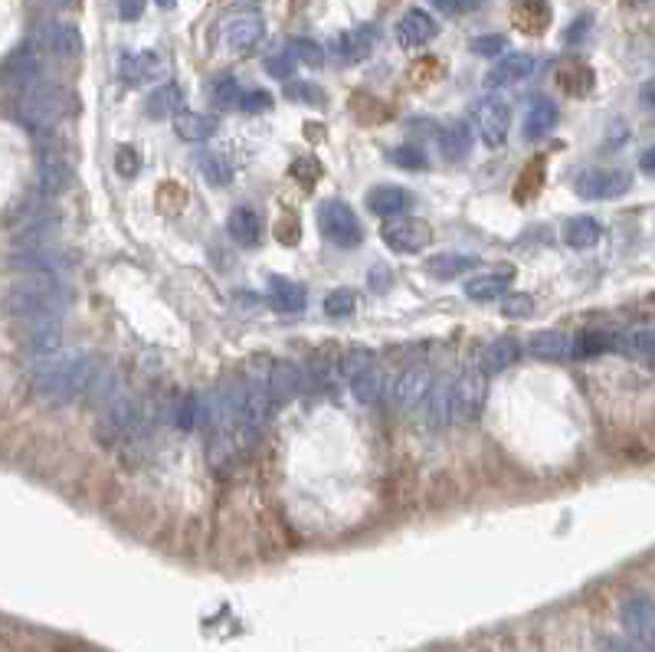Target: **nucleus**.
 <instances>
[{"mask_svg":"<svg viewBox=\"0 0 655 652\" xmlns=\"http://www.w3.org/2000/svg\"><path fill=\"white\" fill-rule=\"evenodd\" d=\"M95 377H99V364H95L89 354L53 351L33 367V394L43 403L63 407V403H73L76 397L86 394Z\"/></svg>","mask_w":655,"mask_h":652,"instance_id":"obj_1","label":"nucleus"},{"mask_svg":"<svg viewBox=\"0 0 655 652\" xmlns=\"http://www.w3.org/2000/svg\"><path fill=\"white\" fill-rule=\"evenodd\" d=\"M69 302L66 286L56 279V272H27L17 279L4 295V308L14 318H33V315H63Z\"/></svg>","mask_w":655,"mask_h":652,"instance_id":"obj_2","label":"nucleus"},{"mask_svg":"<svg viewBox=\"0 0 655 652\" xmlns=\"http://www.w3.org/2000/svg\"><path fill=\"white\" fill-rule=\"evenodd\" d=\"M66 112H69V92L63 86H56V82L37 79L20 89L17 118L30 128V132L50 135L53 128L63 122Z\"/></svg>","mask_w":655,"mask_h":652,"instance_id":"obj_3","label":"nucleus"},{"mask_svg":"<svg viewBox=\"0 0 655 652\" xmlns=\"http://www.w3.org/2000/svg\"><path fill=\"white\" fill-rule=\"evenodd\" d=\"M318 230L338 250H354V246L364 243L361 220H357V213L344 200H325L318 207Z\"/></svg>","mask_w":655,"mask_h":652,"instance_id":"obj_4","label":"nucleus"},{"mask_svg":"<svg viewBox=\"0 0 655 652\" xmlns=\"http://www.w3.org/2000/svg\"><path fill=\"white\" fill-rule=\"evenodd\" d=\"M380 240H384L393 253L413 256L423 253L433 243V227L420 217H387V223L380 227Z\"/></svg>","mask_w":655,"mask_h":652,"instance_id":"obj_5","label":"nucleus"},{"mask_svg":"<svg viewBox=\"0 0 655 652\" xmlns=\"http://www.w3.org/2000/svg\"><path fill=\"white\" fill-rule=\"evenodd\" d=\"M629 187H633V174L623 168H587L574 181V191L583 200H616Z\"/></svg>","mask_w":655,"mask_h":652,"instance_id":"obj_6","label":"nucleus"},{"mask_svg":"<svg viewBox=\"0 0 655 652\" xmlns=\"http://www.w3.org/2000/svg\"><path fill=\"white\" fill-rule=\"evenodd\" d=\"M485 407V374L479 367H469L462 371V377L452 384V397H449V417L452 423H472Z\"/></svg>","mask_w":655,"mask_h":652,"instance_id":"obj_7","label":"nucleus"},{"mask_svg":"<svg viewBox=\"0 0 655 652\" xmlns=\"http://www.w3.org/2000/svg\"><path fill=\"white\" fill-rule=\"evenodd\" d=\"M40 138H46L40 145V164H37L40 191L46 197H56L66 191L69 181H73V168H69V154L59 141H53L50 135H40Z\"/></svg>","mask_w":655,"mask_h":652,"instance_id":"obj_8","label":"nucleus"},{"mask_svg":"<svg viewBox=\"0 0 655 652\" xmlns=\"http://www.w3.org/2000/svg\"><path fill=\"white\" fill-rule=\"evenodd\" d=\"M138 426H141L138 403L122 394V397L109 400V407H105V417L99 420V430H95V436H99L102 443L115 446V443L128 440V436H135Z\"/></svg>","mask_w":655,"mask_h":652,"instance_id":"obj_9","label":"nucleus"},{"mask_svg":"<svg viewBox=\"0 0 655 652\" xmlns=\"http://www.w3.org/2000/svg\"><path fill=\"white\" fill-rule=\"evenodd\" d=\"M475 128L488 148H502L508 141V128H511V105L502 96H485L475 102L472 109Z\"/></svg>","mask_w":655,"mask_h":652,"instance_id":"obj_10","label":"nucleus"},{"mask_svg":"<svg viewBox=\"0 0 655 652\" xmlns=\"http://www.w3.org/2000/svg\"><path fill=\"white\" fill-rule=\"evenodd\" d=\"M63 315H33V318H17L20 322V345L27 354H37V358H46V354L59 351L63 345V325H59Z\"/></svg>","mask_w":655,"mask_h":652,"instance_id":"obj_11","label":"nucleus"},{"mask_svg":"<svg viewBox=\"0 0 655 652\" xmlns=\"http://www.w3.org/2000/svg\"><path fill=\"white\" fill-rule=\"evenodd\" d=\"M262 33H266V23H262V17L253 14V10H240V14L226 17L220 23V43L226 50H236V53L253 50L262 40Z\"/></svg>","mask_w":655,"mask_h":652,"instance_id":"obj_12","label":"nucleus"},{"mask_svg":"<svg viewBox=\"0 0 655 652\" xmlns=\"http://www.w3.org/2000/svg\"><path fill=\"white\" fill-rule=\"evenodd\" d=\"M433 381H436V377L426 364H410L407 371L397 377V387H393V400H397V407L400 410L420 407V403L426 400V394H430Z\"/></svg>","mask_w":655,"mask_h":652,"instance_id":"obj_13","label":"nucleus"},{"mask_svg":"<svg viewBox=\"0 0 655 652\" xmlns=\"http://www.w3.org/2000/svg\"><path fill=\"white\" fill-rule=\"evenodd\" d=\"M40 46L59 59H76L82 56V33L66 20H50L40 27Z\"/></svg>","mask_w":655,"mask_h":652,"instance_id":"obj_14","label":"nucleus"},{"mask_svg":"<svg viewBox=\"0 0 655 652\" xmlns=\"http://www.w3.org/2000/svg\"><path fill=\"white\" fill-rule=\"evenodd\" d=\"M40 69H43V59H40V46L37 43H20L14 53L7 56L4 63V79L10 86H30V82L40 79Z\"/></svg>","mask_w":655,"mask_h":652,"instance_id":"obj_15","label":"nucleus"},{"mask_svg":"<svg viewBox=\"0 0 655 652\" xmlns=\"http://www.w3.org/2000/svg\"><path fill=\"white\" fill-rule=\"evenodd\" d=\"M538 63H534L531 53H508V56H498V63L488 69L485 76V86L488 89H502V86H511V82H521L528 79Z\"/></svg>","mask_w":655,"mask_h":652,"instance_id":"obj_16","label":"nucleus"},{"mask_svg":"<svg viewBox=\"0 0 655 652\" xmlns=\"http://www.w3.org/2000/svg\"><path fill=\"white\" fill-rule=\"evenodd\" d=\"M623 626L629 630V636L652 643V639H655V600L646 597V594L629 597L623 603Z\"/></svg>","mask_w":655,"mask_h":652,"instance_id":"obj_17","label":"nucleus"},{"mask_svg":"<svg viewBox=\"0 0 655 652\" xmlns=\"http://www.w3.org/2000/svg\"><path fill=\"white\" fill-rule=\"evenodd\" d=\"M439 33L436 20L426 14V10H407L397 23V43L403 50H416V46H426Z\"/></svg>","mask_w":655,"mask_h":652,"instance_id":"obj_18","label":"nucleus"},{"mask_svg":"<svg viewBox=\"0 0 655 652\" xmlns=\"http://www.w3.org/2000/svg\"><path fill=\"white\" fill-rule=\"evenodd\" d=\"M551 4L547 0H511V20L528 37H541L551 27Z\"/></svg>","mask_w":655,"mask_h":652,"instance_id":"obj_19","label":"nucleus"},{"mask_svg":"<svg viewBox=\"0 0 655 652\" xmlns=\"http://www.w3.org/2000/svg\"><path fill=\"white\" fill-rule=\"evenodd\" d=\"M118 69H122V79L128 86H141V82H151L168 73V63H164L158 53L145 50V53H125Z\"/></svg>","mask_w":655,"mask_h":652,"instance_id":"obj_20","label":"nucleus"},{"mask_svg":"<svg viewBox=\"0 0 655 652\" xmlns=\"http://www.w3.org/2000/svg\"><path fill=\"white\" fill-rule=\"evenodd\" d=\"M521 358V341L511 338V335H502L495 341H488L479 351V371L488 377V374H502L505 367H511Z\"/></svg>","mask_w":655,"mask_h":652,"instance_id":"obj_21","label":"nucleus"},{"mask_svg":"<svg viewBox=\"0 0 655 652\" xmlns=\"http://www.w3.org/2000/svg\"><path fill=\"white\" fill-rule=\"evenodd\" d=\"M266 299L282 315H299L302 308L308 305V289L302 286V282H292V279H285V276H272Z\"/></svg>","mask_w":655,"mask_h":652,"instance_id":"obj_22","label":"nucleus"},{"mask_svg":"<svg viewBox=\"0 0 655 652\" xmlns=\"http://www.w3.org/2000/svg\"><path fill=\"white\" fill-rule=\"evenodd\" d=\"M266 384H269L272 400H276V407H279V403H289L292 397H299V390L305 387V371L302 367H295L292 361H279V364H272Z\"/></svg>","mask_w":655,"mask_h":652,"instance_id":"obj_23","label":"nucleus"},{"mask_svg":"<svg viewBox=\"0 0 655 652\" xmlns=\"http://www.w3.org/2000/svg\"><path fill=\"white\" fill-rule=\"evenodd\" d=\"M557 122H561V112H557V105L551 99H531L528 112H524V138L528 141H538L544 135H551Z\"/></svg>","mask_w":655,"mask_h":652,"instance_id":"obj_24","label":"nucleus"},{"mask_svg":"<svg viewBox=\"0 0 655 652\" xmlns=\"http://www.w3.org/2000/svg\"><path fill=\"white\" fill-rule=\"evenodd\" d=\"M410 204H413V197L397 184H380V187H374L371 194H367V210H371L374 217H380V220L400 217V213L407 210Z\"/></svg>","mask_w":655,"mask_h":652,"instance_id":"obj_25","label":"nucleus"},{"mask_svg":"<svg viewBox=\"0 0 655 652\" xmlns=\"http://www.w3.org/2000/svg\"><path fill=\"white\" fill-rule=\"evenodd\" d=\"M226 233L236 246H256L262 236V213L256 207H236L226 220Z\"/></svg>","mask_w":655,"mask_h":652,"instance_id":"obj_26","label":"nucleus"},{"mask_svg":"<svg viewBox=\"0 0 655 652\" xmlns=\"http://www.w3.org/2000/svg\"><path fill=\"white\" fill-rule=\"evenodd\" d=\"M511 279H515V269H511V266L492 269V272H485V276L469 279L466 282V295H469V299H475V302H492V299H498V295L508 292Z\"/></svg>","mask_w":655,"mask_h":652,"instance_id":"obj_27","label":"nucleus"},{"mask_svg":"<svg viewBox=\"0 0 655 652\" xmlns=\"http://www.w3.org/2000/svg\"><path fill=\"white\" fill-rule=\"evenodd\" d=\"M371 50H374V30L371 27L344 30L331 40V53L341 56L344 63H357V59L371 56Z\"/></svg>","mask_w":655,"mask_h":652,"instance_id":"obj_28","label":"nucleus"},{"mask_svg":"<svg viewBox=\"0 0 655 652\" xmlns=\"http://www.w3.org/2000/svg\"><path fill=\"white\" fill-rule=\"evenodd\" d=\"M570 335H564V331H534V335L524 341V348H528V354H534V358H541V361H567L570 358Z\"/></svg>","mask_w":655,"mask_h":652,"instance_id":"obj_29","label":"nucleus"},{"mask_svg":"<svg viewBox=\"0 0 655 652\" xmlns=\"http://www.w3.org/2000/svg\"><path fill=\"white\" fill-rule=\"evenodd\" d=\"M475 266H479V256H466V253H439V256H430L423 263V269L439 282L466 276V272L475 269Z\"/></svg>","mask_w":655,"mask_h":652,"instance_id":"obj_30","label":"nucleus"},{"mask_svg":"<svg viewBox=\"0 0 655 652\" xmlns=\"http://www.w3.org/2000/svg\"><path fill=\"white\" fill-rule=\"evenodd\" d=\"M220 118L217 115H204V112H177L174 115V132L184 141H207L217 135Z\"/></svg>","mask_w":655,"mask_h":652,"instance_id":"obj_31","label":"nucleus"},{"mask_svg":"<svg viewBox=\"0 0 655 652\" xmlns=\"http://www.w3.org/2000/svg\"><path fill=\"white\" fill-rule=\"evenodd\" d=\"M561 236H564L567 246H574V250H590V246L600 243L603 227H600V220H593V217H587V213H583V217L564 220Z\"/></svg>","mask_w":655,"mask_h":652,"instance_id":"obj_32","label":"nucleus"},{"mask_svg":"<svg viewBox=\"0 0 655 652\" xmlns=\"http://www.w3.org/2000/svg\"><path fill=\"white\" fill-rule=\"evenodd\" d=\"M184 105V86L181 82H164V86H158L148 96V102H145V115L148 118H168V115H177V109Z\"/></svg>","mask_w":655,"mask_h":652,"instance_id":"obj_33","label":"nucleus"},{"mask_svg":"<svg viewBox=\"0 0 655 652\" xmlns=\"http://www.w3.org/2000/svg\"><path fill=\"white\" fill-rule=\"evenodd\" d=\"M557 82H561V89L567 92V96H590V89H593V82H597V76H593V69L587 63H580V59H570L567 66L557 69Z\"/></svg>","mask_w":655,"mask_h":652,"instance_id":"obj_34","label":"nucleus"},{"mask_svg":"<svg viewBox=\"0 0 655 652\" xmlns=\"http://www.w3.org/2000/svg\"><path fill=\"white\" fill-rule=\"evenodd\" d=\"M436 141H439V154H443L446 161H462L472 151V132H469L466 122L446 125Z\"/></svg>","mask_w":655,"mask_h":652,"instance_id":"obj_35","label":"nucleus"},{"mask_svg":"<svg viewBox=\"0 0 655 652\" xmlns=\"http://www.w3.org/2000/svg\"><path fill=\"white\" fill-rule=\"evenodd\" d=\"M616 348L636 361H655V328L642 325V328L626 331L623 338H616Z\"/></svg>","mask_w":655,"mask_h":652,"instance_id":"obj_36","label":"nucleus"},{"mask_svg":"<svg viewBox=\"0 0 655 652\" xmlns=\"http://www.w3.org/2000/svg\"><path fill=\"white\" fill-rule=\"evenodd\" d=\"M616 348V338L610 331H597V328H587L570 341V358H597V354Z\"/></svg>","mask_w":655,"mask_h":652,"instance_id":"obj_37","label":"nucleus"},{"mask_svg":"<svg viewBox=\"0 0 655 652\" xmlns=\"http://www.w3.org/2000/svg\"><path fill=\"white\" fill-rule=\"evenodd\" d=\"M449 397H452V381H446V377L433 381L430 394H426V407H430V426H433V430H443V426L452 423V417H449Z\"/></svg>","mask_w":655,"mask_h":652,"instance_id":"obj_38","label":"nucleus"},{"mask_svg":"<svg viewBox=\"0 0 655 652\" xmlns=\"http://www.w3.org/2000/svg\"><path fill=\"white\" fill-rule=\"evenodd\" d=\"M544 177H547L544 158H534L528 168L518 174V181H515V200H518V204H528V200H534V197L541 194Z\"/></svg>","mask_w":655,"mask_h":652,"instance_id":"obj_39","label":"nucleus"},{"mask_svg":"<svg viewBox=\"0 0 655 652\" xmlns=\"http://www.w3.org/2000/svg\"><path fill=\"white\" fill-rule=\"evenodd\" d=\"M207 420V400H200V394H184L174 403V426L181 430H194Z\"/></svg>","mask_w":655,"mask_h":652,"instance_id":"obj_40","label":"nucleus"},{"mask_svg":"<svg viewBox=\"0 0 655 652\" xmlns=\"http://www.w3.org/2000/svg\"><path fill=\"white\" fill-rule=\"evenodd\" d=\"M380 387H384V381H380V371L371 364L367 371H361L357 377H351V390H354V400L357 403H364V407H371V403H377L380 397Z\"/></svg>","mask_w":655,"mask_h":652,"instance_id":"obj_41","label":"nucleus"},{"mask_svg":"<svg viewBox=\"0 0 655 652\" xmlns=\"http://www.w3.org/2000/svg\"><path fill=\"white\" fill-rule=\"evenodd\" d=\"M197 168H200V174H204L213 187L230 184V177H233L230 161H223L220 154H213V151H200V154H197Z\"/></svg>","mask_w":655,"mask_h":652,"instance_id":"obj_42","label":"nucleus"},{"mask_svg":"<svg viewBox=\"0 0 655 652\" xmlns=\"http://www.w3.org/2000/svg\"><path fill=\"white\" fill-rule=\"evenodd\" d=\"M210 99L217 102L220 109H240L243 89H240V82H236L233 76H220V79H213V86H210Z\"/></svg>","mask_w":655,"mask_h":652,"instance_id":"obj_43","label":"nucleus"},{"mask_svg":"<svg viewBox=\"0 0 655 652\" xmlns=\"http://www.w3.org/2000/svg\"><path fill=\"white\" fill-rule=\"evenodd\" d=\"M371 364H374V351L357 345V348H348V351L341 354V364H338V367H341V374L351 381V377H357L361 371H367Z\"/></svg>","mask_w":655,"mask_h":652,"instance_id":"obj_44","label":"nucleus"},{"mask_svg":"<svg viewBox=\"0 0 655 652\" xmlns=\"http://www.w3.org/2000/svg\"><path fill=\"white\" fill-rule=\"evenodd\" d=\"M387 158L397 164V168H403V171H426V154L416 148V145H400V148H393Z\"/></svg>","mask_w":655,"mask_h":652,"instance_id":"obj_45","label":"nucleus"},{"mask_svg":"<svg viewBox=\"0 0 655 652\" xmlns=\"http://www.w3.org/2000/svg\"><path fill=\"white\" fill-rule=\"evenodd\" d=\"M115 171L118 177H125V181H135L138 171H141V154L138 148H131V145H122L115 151Z\"/></svg>","mask_w":655,"mask_h":652,"instance_id":"obj_46","label":"nucleus"},{"mask_svg":"<svg viewBox=\"0 0 655 652\" xmlns=\"http://www.w3.org/2000/svg\"><path fill=\"white\" fill-rule=\"evenodd\" d=\"M502 315L505 318H531L534 315V299L528 292H508L502 299Z\"/></svg>","mask_w":655,"mask_h":652,"instance_id":"obj_47","label":"nucleus"},{"mask_svg":"<svg viewBox=\"0 0 655 652\" xmlns=\"http://www.w3.org/2000/svg\"><path fill=\"white\" fill-rule=\"evenodd\" d=\"M295 66H299V59H295L292 50H282V53H272L266 59V73L272 79H292L295 76Z\"/></svg>","mask_w":655,"mask_h":652,"instance_id":"obj_48","label":"nucleus"},{"mask_svg":"<svg viewBox=\"0 0 655 652\" xmlns=\"http://www.w3.org/2000/svg\"><path fill=\"white\" fill-rule=\"evenodd\" d=\"M354 308H357V295L351 289H338V292H331L328 299H325V312L331 318H348Z\"/></svg>","mask_w":655,"mask_h":652,"instance_id":"obj_49","label":"nucleus"},{"mask_svg":"<svg viewBox=\"0 0 655 652\" xmlns=\"http://www.w3.org/2000/svg\"><path fill=\"white\" fill-rule=\"evenodd\" d=\"M289 50H292L295 59H299V63H305V66H312V69L325 66V50H321L315 40H292Z\"/></svg>","mask_w":655,"mask_h":652,"instance_id":"obj_50","label":"nucleus"},{"mask_svg":"<svg viewBox=\"0 0 655 652\" xmlns=\"http://www.w3.org/2000/svg\"><path fill=\"white\" fill-rule=\"evenodd\" d=\"M292 177L305 187H315L321 181V164L315 158H299L292 161Z\"/></svg>","mask_w":655,"mask_h":652,"instance_id":"obj_51","label":"nucleus"},{"mask_svg":"<svg viewBox=\"0 0 655 652\" xmlns=\"http://www.w3.org/2000/svg\"><path fill=\"white\" fill-rule=\"evenodd\" d=\"M276 236H279V243H285V246H295L302 240V223H299V217L295 213H282L279 217V223H276Z\"/></svg>","mask_w":655,"mask_h":652,"instance_id":"obj_52","label":"nucleus"},{"mask_svg":"<svg viewBox=\"0 0 655 652\" xmlns=\"http://www.w3.org/2000/svg\"><path fill=\"white\" fill-rule=\"evenodd\" d=\"M505 46H508V40L502 37V33H495V37H475L469 50H472L475 56L492 59V56H502V53H505Z\"/></svg>","mask_w":655,"mask_h":652,"instance_id":"obj_53","label":"nucleus"},{"mask_svg":"<svg viewBox=\"0 0 655 652\" xmlns=\"http://www.w3.org/2000/svg\"><path fill=\"white\" fill-rule=\"evenodd\" d=\"M240 109L249 112V115H256V112H269L272 109V96L266 89H253V92H243V99H240Z\"/></svg>","mask_w":655,"mask_h":652,"instance_id":"obj_54","label":"nucleus"},{"mask_svg":"<svg viewBox=\"0 0 655 652\" xmlns=\"http://www.w3.org/2000/svg\"><path fill=\"white\" fill-rule=\"evenodd\" d=\"M482 0H433V7L439 10V14H446V17H462V14H472L475 7H479Z\"/></svg>","mask_w":655,"mask_h":652,"instance_id":"obj_55","label":"nucleus"},{"mask_svg":"<svg viewBox=\"0 0 655 652\" xmlns=\"http://www.w3.org/2000/svg\"><path fill=\"white\" fill-rule=\"evenodd\" d=\"M289 96L299 99V102H312V105L325 102V92H321L318 86H312V82H292V86H289Z\"/></svg>","mask_w":655,"mask_h":652,"instance_id":"obj_56","label":"nucleus"},{"mask_svg":"<svg viewBox=\"0 0 655 652\" xmlns=\"http://www.w3.org/2000/svg\"><path fill=\"white\" fill-rule=\"evenodd\" d=\"M145 14V0H118V17L122 20H138Z\"/></svg>","mask_w":655,"mask_h":652,"instance_id":"obj_57","label":"nucleus"},{"mask_svg":"<svg viewBox=\"0 0 655 652\" xmlns=\"http://www.w3.org/2000/svg\"><path fill=\"white\" fill-rule=\"evenodd\" d=\"M390 286H393V272H390L387 266L371 269V289H374V292H387Z\"/></svg>","mask_w":655,"mask_h":652,"instance_id":"obj_58","label":"nucleus"},{"mask_svg":"<svg viewBox=\"0 0 655 652\" xmlns=\"http://www.w3.org/2000/svg\"><path fill=\"white\" fill-rule=\"evenodd\" d=\"M639 102L646 105L649 112H655V76L646 79V82H642V86H639Z\"/></svg>","mask_w":655,"mask_h":652,"instance_id":"obj_59","label":"nucleus"},{"mask_svg":"<svg viewBox=\"0 0 655 652\" xmlns=\"http://www.w3.org/2000/svg\"><path fill=\"white\" fill-rule=\"evenodd\" d=\"M639 171L646 174V177H652V181H655V145H649L646 151L639 154Z\"/></svg>","mask_w":655,"mask_h":652,"instance_id":"obj_60","label":"nucleus"},{"mask_svg":"<svg viewBox=\"0 0 655 652\" xmlns=\"http://www.w3.org/2000/svg\"><path fill=\"white\" fill-rule=\"evenodd\" d=\"M587 27H590V17H580L574 27H570V33H567V43H577V40H583V33H587Z\"/></svg>","mask_w":655,"mask_h":652,"instance_id":"obj_61","label":"nucleus"},{"mask_svg":"<svg viewBox=\"0 0 655 652\" xmlns=\"http://www.w3.org/2000/svg\"><path fill=\"white\" fill-rule=\"evenodd\" d=\"M158 7H164V10H171V7H177V0H154Z\"/></svg>","mask_w":655,"mask_h":652,"instance_id":"obj_62","label":"nucleus"}]
</instances>
